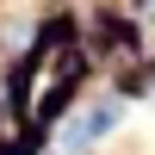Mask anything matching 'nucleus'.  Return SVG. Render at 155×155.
<instances>
[{
	"mask_svg": "<svg viewBox=\"0 0 155 155\" xmlns=\"http://www.w3.org/2000/svg\"><path fill=\"white\" fill-rule=\"evenodd\" d=\"M112 124H118V99H93L87 112H74V118L62 124L56 149H62V155H81V149H93V137H106Z\"/></svg>",
	"mask_w": 155,
	"mask_h": 155,
	"instance_id": "nucleus-1",
	"label": "nucleus"
}]
</instances>
